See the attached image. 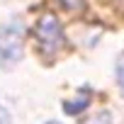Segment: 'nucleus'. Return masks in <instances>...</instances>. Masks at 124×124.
<instances>
[{
    "label": "nucleus",
    "instance_id": "nucleus-1",
    "mask_svg": "<svg viewBox=\"0 0 124 124\" xmlns=\"http://www.w3.org/2000/svg\"><path fill=\"white\" fill-rule=\"evenodd\" d=\"M34 41H37V49L44 58H54L66 46V34H63V29H61V24L54 15L39 17V22L34 27Z\"/></svg>",
    "mask_w": 124,
    "mask_h": 124
},
{
    "label": "nucleus",
    "instance_id": "nucleus-2",
    "mask_svg": "<svg viewBox=\"0 0 124 124\" xmlns=\"http://www.w3.org/2000/svg\"><path fill=\"white\" fill-rule=\"evenodd\" d=\"M24 51V27L20 22H10L5 27H0V58L3 66L10 68L15 63H20Z\"/></svg>",
    "mask_w": 124,
    "mask_h": 124
},
{
    "label": "nucleus",
    "instance_id": "nucleus-3",
    "mask_svg": "<svg viewBox=\"0 0 124 124\" xmlns=\"http://www.w3.org/2000/svg\"><path fill=\"white\" fill-rule=\"evenodd\" d=\"M58 5L61 8H63V10H80L83 5H85V0H58Z\"/></svg>",
    "mask_w": 124,
    "mask_h": 124
},
{
    "label": "nucleus",
    "instance_id": "nucleus-4",
    "mask_svg": "<svg viewBox=\"0 0 124 124\" xmlns=\"http://www.w3.org/2000/svg\"><path fill=\"white\" fill-rule=\"evenodd\" d=\"M117 80H119V88L124 90V54H122L119 61H117Z\"/></svg>",
    "mask_w": 124,
    "mask_h": 124
},
{
    "label": "nucleus",
    "instance_id": "nucleus-5",
    "mask_svg": "<svg viewBox=\"0 0 124 124\" xmlns=\"http://www.w3.org/2000/svg\"><path fill=\"white\" fill-rule=\"evenodd\" d=\"M90 124H109V114H107V112H102V114H97Z\"/></svg>",
    "mask_w": 124,
    "mask_h": 124
},
{
    "label": "nucleus",
    "instance_id": "nucleus-6",
    "mask_svg": "<svg viewBox=\"0 0 124 124\" xmlns=\"http://www.w3.org/2000/svg\"><path fill=\"white\" fill-rule=\"evenodd\" d=\"M0 124H10V114H8V109L0 105Z\"/></svg>",
    "mask_w": 124,
    "mask_h": 124
},
{
    "label": "nucleus",
    "instance_id": "nucleus-7",
    "mask_svg": "<svg viewBox=\"0 0 124 124\" xmlns=\"http://www.w3.org/2000/svg\"><path fill=\"white\" fill-rule=\"evenodd\" d=\"M46 124H58V122H46Z\"/></svg>",
    "mask_w": 124,
    "mask_h": 124
}]
</instances>
